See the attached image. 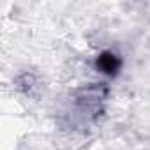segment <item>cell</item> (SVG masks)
Masks as SVG:
<instances>
[{"mask_svg": "<svg viewBox=\"0 0 150 150\" xmlns=\"http://www.w3.org/2000/svg\"><path fill=\"white\" fill-rule=\"evenodd\" d=\"M97 67L106 74H115L118 71V67H120V60L113 53H103L99 57V60H97Z\"/></svg>", "mask_w": 150, "mask_h": 150, "instance_id": "obj_1", "label": "cell"}]
</instances>
